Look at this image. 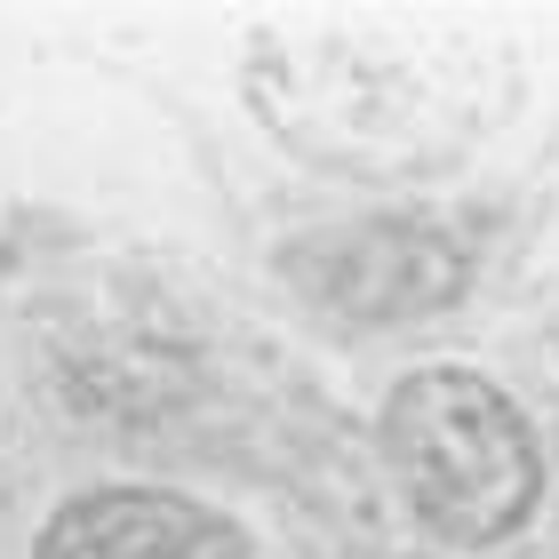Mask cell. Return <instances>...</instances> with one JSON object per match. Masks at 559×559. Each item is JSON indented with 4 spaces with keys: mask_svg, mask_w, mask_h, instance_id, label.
Here are the masks:
<instances>
[{
    "mask_svg": "<svg viewBox=\"0 0 559 559\" xmlns=\"http://www.w3.org/2000/svg\"><path fill=\"white\" fill-rule=\"evenodd\" d=\"M384 455L424 527L448 544H496L536 503V440L520 408L464 368H424L392 392Z\"/></svg>",
    "mask_w": 559,
    "mask_h": 559,
    "instance_id": "obj_1",
    "label": "cell"
},
{
    "mask_svg": "<svg viewBox=\"0 0 559 559\" xmlns=\"http://www.w3.org/2000/svg\"><path fill=\"white\" fill-rule=\"evenodd\" d=\"M40 559H248V551L216 512H200L185 496L112 488L57 512V527L40 536Z\"/></svg>",
    "mask_w": 559,
    "mask_h": 559,
    "instance_id": "obj_2",
    "label": "cell"
}]
</instances>
